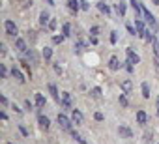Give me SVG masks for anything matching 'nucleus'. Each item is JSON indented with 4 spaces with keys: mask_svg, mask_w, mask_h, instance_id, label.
I'll return each instance as SVG.
<instances>
[{
    "mask_svg": "<svg viewBox=\"0 0 159 144\" xmlns=\"http://www.w3.org/2000/svg\"><path fill=\"white\" fill-rule=\"evenodd\" d=\"M58 125L62 127L64 131H73V120H69L66 114H58Z\"/></svg>",
    "mask_w": 159,
    "mask_h": 144,
    "instance_id": "obj_1",
    "label": "nucleus"
},
{
    "mask_svg": "<svg viewBox=\"0 0 159 144\" xmlns=\"http://www.w3.org/2000/svg\"><path fill=\"white\" fill-rule=\"evenodd\" d=\"M4 30H6V34H8V36H11V38H15V36L19 34L17 24H15L13 21H9V19H6V21H4Z\"/></svg>",
    "mask_w": 159,
    "mask_h": 144,
    "instance_id": "obj_2",
    "label": "nucleus"
},
{
    "mask_svg": "<svg viewBox=\"0 0 159 144\" xmlns=\"http://www.w3.org/2000/svg\"><path fill=\"white\" fill-rule=\"evenodd\" d=\"M142 15H144V19H146V23L150 24V28L153 30V32H157V21H155V17H153V15L148 11L146 8H142Z\"/></svg>",
    "mask_w": 159,
    "mask_h": 144,
    "instance_id": "obj_3",
    "label": "nucleus"
},
{
    "mask_svg": "<svg viewBox=\"0 0 159 144\" xmlns=\"http://www.w3.org/2000/svg\"><path fill=\"white\" fill-rule=\"evenodd\" d=\"M60 103H62L66 109H73V99H71L69 92H62V96H60Z\"/></svg>",
    "mask_w": 159,
    "mask_h": 144,
    "instance_id": "obj_4",
    "label": "nucleus"
},
{
    "mask_svg": "<svg viewBox=\"0 0 159 144\" xmlns=\"http://www.w3.org/2000/svg\"><path fill=\"white\" fill-rule=\"evenodd\" d=\"M125 56H127V62H129V64H133V66H137L138 62H140L138 54H137V53H133V49H131V47H127V49H125Z\"/></svg>",
    "mask_w": 159,
    "mask_h": 144,
    "instance_id": "obj_5",
    "label": "nucleus"
},
{
    "mask_svg": "<svg viewBox=\"0 0 159 144\" xmlns=\"http://www.w3.org/2000/svg\"><path fill=\"white\" fill-rule=\"evenodd\" d=\"M71 120H73L75 125H81V123L84 122L83 112H81V110H77V109H71Z\"/></svg>",
    "mask_w": 159,
    "mask_h": 144,
    "instance_id": "obj_6",
    "label": "nucleus"
},
{
    "mask_svg": "<svg viewBox=\"0 0 159 144\" xmlns=\"http://www.w3.org/2000/svg\"><path fill=\"white\" fill-rule=\"evenodd\" d=\"M135 28H137V36H138V38H144L146 28H144V23H142L140 19H135Z\"/></svg>",
    "mask_w": 159,
    "mask_h": 144,
    "instance_id": "obj_7",
    "label": "nucleus"
},
{
    "mask_svg": "<svg viewBox=\"0 0 159 144\" xmlns=\"http://www.w3.org/2000/svg\"><path fill=\"white\" fill-rule=\"evenodd\" d=\"M34 103H36L38 109H43V107H45V96L39 94V92H36V94H34Z\"/></svg>",
    "mask_w": 159,
    "mask_h": 144,
    "instance_id": "obj_8",
    "label": "nucleus"
},
{
    "mask_svg": "<svg viewBox=\"0 0 159 144\" xmlns=\"http://www.w3.org/2000/svg\"><path fill=\"white\" fill-rule=\"evenodd\" d=\"M15 49H17V53H26V41H24L23 38H17L15 39Z\"/></svg>",
    "mask_w": 159,
    "mask_h": 144,
    "instance_id": "obj_9",
    "label": "nucleus"
},
{
    "mask_svg": "<svg viewBox=\"0 0 159 144\" xmlns=\"http://www.w3.org/2000/svg\"><path fill=\"white\" fill-rule=\"evenodd\" d=\"M120 86H122V90H124V94H131L133 92V81L131 79H124Z\"/></svg>",
    "mask_w": 159,
    "mask_h": 144,
    "instance_id": "obj_10",
    "label": "nucleus"
},
{
    "mask_svg": "<svg viewBox=\"0 0 159 144\" xmlns=\"http://www.w3.org/2000/svg\"><path fill=\"white\" fill-rule=\"evenodd\" d=\"M11 77L19 82V84H23V82H24V75H23V71H21V69H17V68H13V69H11Z\"/></svg>",
    "mask_w": 159,
    "mask_h": 144,
    "instance_id": "obj_11",
    "label": "nucleus"
},
{
    "mask_svg": "<svg viewBox=\"0 0 159 144\" xmlns=\"http://www.w3.org/2000/svg\"><path fill=\"white\" fill-rule=\"evenodd\" d=\"M118 133H120V137H124V138H131L133 137V131L127 125H120L118 127Z\"/></svg>",
    "mask_w": 159,
    "mask_h": 144,
    "instance_id": "obj_12",
    "label": "nucleus"
},
{
    "mask_svg": "<svg viewBox=\"0 0 159 144\" xmlns=\"http://www.w3.org/2000/svg\"><path fill=\"white\" fill-rule=\"evenodd\" d=\"M131 6H133V13H135V19H140V15H142L140 2H137V0H131Z\"/></svg>",
    "mask_w": 159,
    "mask_h": 144,
    "instance_id": "obj_13",
    "label": "nucleus"
},
{
    "mask_svg": "<svg viewBox=\"0 0 159 144\" xmlns=\"http://www.w3.org/2000/svg\"><path fill=\"white\" fill-rule=\"evenodd\" d=\"M137 123H138V125H146V123H148V114L144 110H138L137 112Z\"/></svg>",
    "mask_w": 159,
    "mask_h": 144,
    "instance_id": "obj_14",
    "label": "nucleus"
},
{
    "mask_svg": "<svg viewBox=\"0 0 159 144\" xmlns=\"http://www.w3.org/2000/svg\"><path fill=\"white\" fill-rule=\"evenodd\" d=\"M49 94L54 97V101H58V103H60V96H62V94L58 92V88H56V84H53V82L49 84Z\"/></svg>",
    "mask_w": 159,
    "mask_h": 144,
    "instance_id": "obj_15",
    "label": "nucleus"
},
{
    "mask_svg": "<svg viewBox=\"0 0 159 144\" xmlns=\"http://www.w3.org/2000/svg\"><path fill=\"white\" fill-rule=\"evenodd\" d=\"M38 122H39V127H41V129H45V131H47L49 127H51V120H49L47 116H43V114L38 118Z\"/></svg>",
    "mask_w": 159,
    "mask_h": 144,
    "instance_id": "obj_16",
    "label": "nucleus"
},
{
    "mask_svg": "<svg viewBox=\"0 0 159 144\" xmlns=\"http://www.w3.org/2000/svg\"><path fill=\"white\" fill-rule=\"evenodd\" d=\"M109 68L112 69V71H116V69H120V60L116 58V56H112V58L109 60Z\"/></svg>",
    "mask_w": 159,
    "mask_h": 144,
    "instance_id": "obj_17",
    "label": "nucleus"
},
{
    "mask_svg": "<svg viewBox=\"0 0 159 144\" xmlns=\"http://www.w3.org/2000/svg\"><path fill=\"white\" fill-rule=\"evenodd\" d=\"M140 92H142V97H144V99H148V97H150V84H148V82H142Z\"/></svg>",
    "mask_w": 159,
    "mask_h": 144,
    "instance_id": "obj_18",
    "label": "nucleus"
},
{
    "mask_svg": "<svg viewBox=\"0 0 159 144\" xmlns=\"http://www.w3.org/2000/svg\"><path fill=\"white\" fill-rule=\"evenodd\" d=\"M41 56H43V60H45V62H49V60H51V56H53V49H51V47H45V49L41 51Z\"/></svg>",
    "mask_w": 159,
    "mask_h": 144,
    "instance_id": "obj_19",
    "label": "nucleus"
},
{
    "mask_svg": "<svg viewBox=\"0 0 159 144\" xmlns=\"http://www.w3.org/2000/svg\"><path fill=\"white\" fill-rule=\"evenodd\" d=\"M79 2H81V0H68V8L71 9V11H75V13H77V9L81 8V6H79Z\"/></svg>",
    "mask_w": 159,
    "mask_h": 144,
    "instance_id": "obj_20",
    "label": "nucleus"
},
{
    "mask_svg": "<svg viewBox=\"0 0 159 144\" xmlns=\"http://www.w3.org/2000/svg\"><path fill=\"white\" fill-rule=\"evenodd\" d=\"M153 34H155V32H153V30H150V28H148L146 30V34H144V38H146V41H148V43H153V41H155L157 38H155V36H153Z\"/></svg>",
    "mask_w": 159,
    "mask_h": 144,
    "instance_id": "obj_21",
    "label": "nucleus"
},
{
    "mask_svg": "<svg viewBox=\"0 0 159 144\" xmlns=\"http://www.w3.org/2000/svg\"><path fill=\"white\" fill-rule=\"evenodd\" d=\"M49 21H51V17H49L47 11H41V13H39V23H41L43 26H45V24H49Z\"/></svg>",
    "mask_w": 159,
    "mask_h": 144,
    "instance_id": "obj_22",
    "label": "nucleus"
},
{
    "mask_svg": "<svg viewBox=\"0 0 159 144\" xmlns=\"http://www.w3.org/2000/svg\"><path fill=\"white\" fill-rule=\"evenodd\" d=\"M97 8H99V11H101V13H105V15H111V8L107 6L105 2H99V4H97Z\"/></svg>",
    "mask_w": 159,
    "mask_h": 144,
    "instance_id": "obj_23",
    "label": "nucleus"
},
{
    "mask_svg": "<svg viewBox=\"0 0 159 144\" xmlns=\"http://www.w3.org/2000/svg\"><path fill=\"white\" fill-rule=\"evenodd\" d=\"M114 8H116V13H118V15H122V17H124V15H125V4H124V2L116 4Z\"/></svg>",
    "mask_w": 159,
    "mask_h": 144,
    "instance_id": "obj_24",
    "label": "nucleus"
},
{
    "mask_svg": "<svg viewBox=\"0 0 159 144\" xmlns=\"http://www.w3.org/2000/svg\"><path fill=\"white\" fill-rule=\"evenodd\" d=\"M118 101H120L122 107H127V105H129V101H127V94H120V96H118Z\"/></svg>",
    "mask_w": 159,
    "mask_h": 144,
    "instance_id": "obj_25",
    "label": "nucleus"
},
{
    "mask_svg": "<svg viewBox=\"0 0 159 144\" xmlns=\"http://www.w3.org/2000/svg\"><path fill=\"white\" fill-rule=\"evenodd\" d=\"M62 34L66 36V38H69V36H71V24L69 23H66L64 26H62Z\"/></svg>",
    "mask_w": 159,
    "mask_h": 144,
    "instance_id": "obj_26",
    "label": "nucleus"
},
{
    "mask_svg": "<svg viewBox=\"0 0 159 144\" xmlns=\"http://www.w3.org/2000/svg\"><path fill=\"white\" fill-rule=\"evenodd\" d=\"M28 58H32V62H34V64H39V58H38V53H36V51H32V49H30V51H28Z\"/></svg>",
    "mask_w": 159,
    "mask_h": 144,
    "instance_id": "obj_27",
    "label": "nucleus"
},
{
    "mask_svg": "<svg viewBox=\"0 0 159 144\" xmlns=\"http://www.w3.org/2000/svg\"><path fill=\"white\" fill-rule=\"evenodd\" d=\"M90 96L96 97V99H99V97H101V88H97V86H96V88H92L90 90Z\"/></svg>",
    "mask_w": 159,
    "mask_h": 144,
    "instance_id": "obj_28",
    "label": "nucleus"
},
{
    "mask_svg": "<svg viewBox=\"0 0 159 144\" xmlns=\"http://www.w3.org/2000/svg\"><path fill=\"white\" fill-rule=\"evenodd\" d=\"M64 39H66V36H64V34H60V36H53V43H54V45H60Z\"/></svg>",
    "mask_w": 159,
    "mask_h": 144,
    "instance_id": "obj_29",
    "label": "nucleus"
},
{
    "mask_svg": "<svg viewBox=\"0 0 159 144\" xmlns=\"http://www.w3.org/2000/svg\"><path fill=\"white\" fill-rule=\"evenodd\" d=\"M71 135H73V138H75V140H77V142H79V144H88V142H86V140H84V138H83V137H81V135H79V133H75V131H71Z\"/></svg>",
    "mask_w": 159,
    "mask_h": 144,
    "instance_id": "obj_30",
    "label": "nucleus"
},
{
    "mask_svg": "<svg viewBox=\"0 0 159 144\" xmlns=\"http://www.w3.org/2000/svg\"><path fill=\"white\" fill-rule=\"evenodd\" d=\"M75 49L79 51V53H83V51L86 49V43H83V41H77V45H75Z\"/></svg>",
    "mask_w": 159,
    "mask_h": 144,
    "instance_id": "obj_31",
    "label": "nucleus"
},
{
    "mask_svg": "<svg viewBox=\"0 0 159 144\" xmlns=\"http://www.w3.org/2000/svg\"><path fill=\"white\" fill-rule=\"evenodd\" d=\"M0 75H2V79H6V77H8V69H6V66H4V64H0Z\"/></svg>",
    "mask_w": 159,
    "mask_h": 144,
    "instance_id": "obj_32",
    "label": "nucleus"
},
{
    "mask_svg": "<svg viewBox=\"0 0 159 144\" xmlns=\"http://www.w3.org/2000/svg\"><path fill=\"white\" fill-rule=\"evenodd\" d=\"M24 107H26L28 110H34V103L30 101V99H26V101H24Z\"/></svg>",
    "mask_w": 159,
    "mask_h": 144,
    "instance_id": "obj_33",
    "label": "nucleus"
},
{
    "mask_svg": "<svg viewBox=\"0 0 159 144\" xmlns=\"http://www.w3.org/2000/svg\"><path fill=\"white\" fill-rule=\"evenodd\" d=\"M125 28H127V32H129L131 36H135V34H137V28H133L131 24H125Z\"/></svg>",
    "mask_w": 159,
    "mask_h": 144,
    "instance_id": "obj_34",
    "label": "nucleus"
},
{
    "mask_svg": "<svg viewBox=\"0 0 159 144\" xmlns=\"http://www.w3.org/2000/svg\"><path fill=\"white\" fill-rule=\"evenodd\" d=\"M118 41V32H111V43H116Z\"/></svg>",
    "mask_w": 159,
    "mask_h": 144,
    "instance_id": "obj_35",
    "label": "nucleus"
},
{
    "mask_svg": "<svg viewBox=\"0 0 159 144\" xmlns=\"http://www.w3.org/2000/svg\"><path fill=\"white\" fill-rule=\"evenodd\" d=\"M94 118H96L97 122H103V120H105V116L101 114V112H96V114H94Z\"/></svg>",
    "mask_w": 159,
    "mask_h": 144,
    "instance_id": "obj_36",
    "label": "nucleus"
},
{
    "mask_svg": "<svg viewBox=\"0 0 159 144\" xmlns=\"http://www.w3.org/2000/svg\"><path fill=\"white\" fill-rule=\"evenodd\" d=\"M56 28V19H51L49 21V30H54Z\"/></svg>",
    "mask_w": 159,
    "mask_h": 144,
    "instance_id": "obj_37",
    "label": "nucleus"
},
{
    "mask_svg": "<svg viewBox=\"0 0 159 144\" xmlns=\"http://www.w3.org/2000/svg\"><path fill=\"white\" fill-rule=\"evenodd\" d=\"M81 8H83L84 11H88V9H90V4H88V2H86V0H84V2H81Z\"/></svg>",
    "mask_w": 159,
    "mask_h": 144,
    "instance_id": "obj_38",
    "label": "nucleus"
},
{
    "mask_svg": "<svg viewBox=\"0 0 159 144\" xmlns=\"http://www.w3.org/2000/svg\"><path fill=\"white\" fill-rule=\"evenodd\" d=\"M19 131H21L24 137H28V129H26V127H24V125H19Z\"/></svg>",
    "mask_w": 159,
    "mask_h": 144,
    "instance_id": "obj_39",
    "label": "nucleus"
},
{
    "mask_svg": "<svg viewBox=\"0 0 159 144\" xmlns=\"http://www.w3.org/2000/svg\"><path fill=\"white\" fill-rule=\"evenodd\" d=\"M90 34H92V36H97V34H99V26H94V28H90Z\"/></svg>",
    "mask_w": 159,
    "mask_h": 144,
    "instance_id": "obj_40",
    "label": "nucleus"
},
{
    "mask_svg": "<svg viewBox=\"0 0 159 144\" xmlns=\"http://www.w3.org/2000/svg\"><path fill=\"white\" fill-rule=\"evenodd\" d=\"M0 103H2V107H8V99H6V96H0Z\"/></svg>",
    "mask_w": 159,
    "mask_h": 144,
    "instance_id": "obj_41",
    "label": "nucleus"
},
{
    "mask_svg": "<svg viewBox=\"0 0 159 144\" xmlns=\"http://www.w3.org/2000/svg\"><path fill=\"white\" fill-rule=\"evenodd\" d=\"M54 71H56V73H62V68H60V64H54Z\"/></svg>",
    "mask_w": 159,
    "mask_h": 144,
    "instance_id": "obj_42",
    "label": "nucleus"
},
{
    "mask_svg": "<svg viewBox=\"0 0 159 144\" xmlns=\"http://www.w3.org/2000/svg\"><path fill=\"white\" fill-rule=\"evenodd\" d=\"M11 109H13L15 112H17V114H23V110H21V109H19V107H17V105H13V107H11Z\"/></svg>",
    "mask_w": 159,
    "mask_h": 144,
    "instance_id": "obj_43",
    "label": "nucleus"
},
{
    "mask_svg": "<svg viewBox=\"0 0 159 144\" xmlns=\"http://www.w3.org/2000/svg\"><path fill=\"white\" fill-rule=\"evenodd\" d=\"M6 51H8V49H6V45L2 43V45H0V53H2V54H6Z\"/></svg>",
    "mask_w": 159,
    "mask_h": 144,
    "instance_id": "obj_44",
    "label": "nucleus"
},
{
    "mask_svg": "<svg viewBox=\"0 0 159 144\" xmlns=\"http://www.w3.org/2000/svg\"><path fill=\"white\" fill-rule=\"evenodd\" d=\"M90 43H94V45L97 43V36H92V38H90Z\"/></svg>",
    "mask_w": 159,
    "mask_h": 144,
    "instance_id": "obj_45",
    "label": "nucleus"
},
{
    "mask_svg": "<svg viewBox=\"0 0 159 144\" xmlns=\"http://www.w3.org/2000/svg\"><path fill=\"white\" fill-rule=\"evenodd\" d=\"M0 118H2V120L6 122V120H8V114H6V112H0Z\"/></svg>",
    "mask_w": 159,
    "mask_h": 144,
    "instance_id": "obj_46",
    "label": "nucleus"
},
{
    "mask_svg": "<svg viewBox=\"0 0 159 144\" xmlns=\"http://www.w3.org/2000/svg\"><path fill=\"white\" fill-rule=\"evenodd\" d=\"M155 107H157V118H159V96H157V101H155Z\"/></svg>",
    "mask_w": 159,
    "mask_h": 144,
    "instance_id": "obj_47",
    "label": "nucleus"
},
{
    "mask_svg": "<svg viewBox=\"0 0 159 144\" xmlns=\"http://www.w3.org/2000/svg\"><path fill=\"white\" fill-rule=\"evenodd\" d=\"M47 4H51V6H54V0H47Z\"/></svg>",
    "mask_w": 159,
    "mask_h": 144,
    "instance_id": "obj_48",
    "label": "nucleus"
},
{
    "mask_svg": "<svg viewBox=\"0 0 159 144\" xmlns=\"http://www.w3.org/2000/svg\"><path fill=\"white\" fill-rule=\"evenodd\" d=\"M152 2H153V4H155V6H159V0H152Z\"/></svg>",
    "mask_w": 159,
    "mask_h": 144,
    "instance_id": "obj_49",
    "label": "nucleus"
},
{
    "mask_svg": "<svg viewBox=\"0 0 159 144\" xmlns=\"http://www.w3.org/2000/svg\"><path fill=\"white\" fill-rule=\"evenodd\" d=\"M8 144H13V142H8Z\"/></svg>",
    "mask_w": 159,
    "mask_h": 144,
    "instance_id": "obj_50",
    "label": "nucleus"
},
{
    "mask_svg": "<svg viewBox=\"0 0 159 144\" xmlns=\"http://www.w3.org/2000/svg\"><path fill=\"white\" fill-rule=\"evenodd\" d=\"M157 41H159V38H157Z\"/></svg>",
    "mask_w": 159,
    "mask_h": 144,
    "instance_id": "obj_51",
    "label": "nucleus"
}]
</instances>
